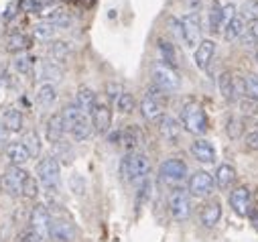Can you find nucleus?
I'll use <instances>...</instances> for the list:
<instances>
[{
	"label": "nucleus",
	"instance_id": "49",
	"mask_svg": "<svg viewBox=\"0 0 258 242\" xmlns=\"http://www.w3.org/2000/svg\"><path fill=\"white\" fill-rule=\"evenodd\" d=\"M244 143H246V147H248L250 151H258V131L248 133L246 139H244Z\"/></svg>",
	"mask_w": 258,
	"mask_h": 242
},
{
	"label": "nucleus",
	"instance_id": "24",
	"mask_svg": "<svg viewBox=\"0 0 258 242\" xmlns=\"http://www.w3.org/2000/svg\"><path fill=\"white\" fill-rule=\"evenodd\" d=\"M244 33H246V21H244L242 15H236V17L230 21V25L224 29V39H226L228 43H234V41L242 39Z\"/></svg>",
	"mask_w": 258,
	"mask_h": 242
},
{
	"label": "nucleus",
	"instance_id": "16",
	"mask_svg": "<svg viewBox=\"0 0 258 242\" xmlns=\"http://www.w3.org/2000/svg\"><path fill=\"white\" fill-rule=\"evenodd\" d=\"M68 129H66V123H63V114L61 112H55L51 114V118L47 120V129H45V137L51 145H57L63 141V137H66Z\"/></svg>",
	"mask_w": 258,
	"mask_h": 242
},
{
	"label": "nucleus",
	"instance_id": "51",
	"mask_svg": "<svg viewBox=\"0 0 258 242\" xmlns=\"http://www.w3.org/2000/svg\"><path fill=\"white\" fill-rule=\"evenodd\" d=\"M9 139H11V133H9V129L0 123V149H7V145H9Z\"/></svg>",
	"mask_w": 258,
	"mask_h": 242
},
{
	"label": "nucleus",
	"instance_id": "46",
	"mask_svg": "<svg viewBox=\"0 0 258 242\" xmlns=\"http://www.w3.org/2000/svg\"><path fill=\"white\" fill-rule=\"evenodd\" d=\"M167 25H169V31L173 33V39L179 41V43H183V25H181V19L171 17Z\"/></svg>",
	"mask_w": 258,
	"mask_h": 242
},
{
	"label": "nucleus",
	"instance_id": "47",
	"mask_svg": "<svg viewBox=\"0 0 258 242\" xmlns=\"http://www.w3.org/2000/svg\"><path fill=\"white\" fill-rule=\"evenodd\" d=\"M242 17H248V19H258V0H246L244 7H242Z\"/></svg>",
	"mask_w": 258,
	"mask_h": 242
},
{
	"label": "nucleus",
	"instance_id": "21",
	"mask_svg": "<svg viewBox=\"0 0 258 242\" xmlns=\"http://www.w3.org/2000/svg\"><path fill=\"white\" fill-rule=\"evenodd\" d=\"M214 184L220 188V190H230L234 184H236V169L228 163H222L218 169H216V175H214Z\"/></svg>",
	"mask_w": 258,
	"mask_h": 242
},
{
	"label": "nucleus",
	"instance_id": "2",
	"mask_svg": "<svg viewBox=\"0 0 258 242\" xmlns=\"http://www.w3.org/2000/svg\"><path fill=\"white\" fill-rule=\"evenodd\" d=\"M181 125L185 131H189L191 135H206L208 131V116L204 112V108L196 102H189L181 108Z\"/></svg>",
	"mask_w": 258,
	"mask_h": 242
},
{
	"label": "nucleus",
	"instance_id": "48",
	"mask_svg": "<svg viewBox=\"0 0 258 242\" xmlns=\"http://www.w3.org/2000/svg\"><path fill=\"white\" fill-rule=\"evenodd\" d=\"M70 186H72L74 194H78V196H82V194L86 192V184H84V179H82L80 175H72V179H70Z\"/></svg>",
	"mask_w": 258,
	"mask_h": 242
},
{
	"label": "nucleus",
	"instance_id": "4",
	"mask_svg": "<svg viewBox=\"0 0 258 242\" xmlns=\"http://www.w3.org/2000/svg\"><path fill=\"white\" fill-rule=\"evenodd\" d=\"M167 96L161 88H157L155 84L147 88V94L141 102V114L147 118V120H155L161 116L163 108H165V102H167Z\"/></svg>",
	"mask_w": 258,
	"mask_h": 242
},
{
	"label": "nucleus",
	"instance_id": "45",
	"mask_svg": "<svg viewBox=\"0 0 258 242\" xmlns=\"http://www.w3.org/2000/svg\"><path fill=\"white\" fill-rule=\"evenodd\" d=\"M210 33L220 35L222 33V17H220V7H214L210 11Z\"/></svg>",
	"mask_w": 258,
	"mask_h": 242
},
{
	"label": "nucleus",
	"instance_id": "13",
	"mask_svg": "<svg viewBox=\"0 0 258 242\" xmlns=\"http://www.w3.org/2000/svg\"><path fill=\"white\" fill-rule=\"evenodd\" d=\"M49 238L53 242H74L76 240V228L72 222L68 220H51V228H49Z\"/></svg>",
	"mask_w": 258,
	"mask_h": 242
},
{
	"label": "nucleus",
	"instance_id": "9",
	"mask_svg": "<svg viewBox=\"0 0 258 242\" xmlns=\"http://www.w3.org/2000/svg\"><path fill=\"white\" fill-rule=\"evenodd\" d=\"M27 171L23 167H9L3 177H0V188H3L9 196H21L23 192V184H25V179H27Z\"/></svg>",
	"mask_w": 258,
	"mask_h": 242
},
{
	"label": "nucleus",
	"instance_id": "53",
	"mask_svg": "<svg viewBox=\"0 0 258 242\" xmlns=\"http://www.w3.org/2000/svg\"><path fill=\"white\" fill-rule=\"evenodd\" d=\"M17 7H19V3H13V5H11L9 9H7V15H5V21H11V19H13L15 15H17V13H15V9H17Z\"/></svg>",
	"mask_w": 258,
	"mask_h": 242
},
{
	"label": "nucleus",
	"instance_id": "54",
	"mask_svg": "<svg viewBox=\"0 0 258 242\" xmlns=\"http://www.w3.org/2000/svg\"><path fill=\"white\" fill-rule=\"evenodd\" d=\"M250 220H252V226H254V230L258 232V212H252V214H250Z\"/></svg>",
	"mask_w": 258,
	"mask_h": 242
},
{
	"label": "nucleus",
	"instance_id": "26",
	"mask_svg": "<svg viewBox=\"0 0 258 242\" xmlns=\"http://www.w3.org/2000/svg\"><path fill=\"white\" fill-rule=\"evenodd\" d=\"M200 218H202V224H204L206 228H214V226L220 222V218H222V204L216 202V200L210 202V204H206Z\"/></svg>",
	"mask_w": 258,
	"mask_h": 242
},
{
	"label": "nucleus",
	"instance_id": "33",
	"mask_svg": "<svg viewBox=\"0 0 258 242\" xmlns=\"http://www.w3.org/2000/svg\"><path fill=\"white\" fill-rule=\"evenodd\" d=\"M21 143H23V147L27 149V153H29L31 157H39V153H41V139H39L37 131H27V133L23 135Z\"/></svg>",
	"mask_w": 258,
	"mask_h": 242
},
{
	"label": "nucleus",
	"instance_id": "17",
	"mask_svg": "<svg viewBox=\"0 0 258 242\" xmlns=\"http://www.w3.org/2000/svg\"><path fill=\"white\" fill-rule=\"evenodd\" d=\"M216 53V43L212 39H204L196 49H193V62L200 70H208L212 64V57Z\"/></svg>",
	"mask_w": 258,
	"mask_h": 242
},
{
	"label": "nucleus",
	"instance_id": "3",
	"mask_svg": "<svg viewBox=\"0 0 258 242\" xmlns=\"http://www.w3.org/2000/svg\"><path fill=\"white\" fill-rule=\"evenodd\" d=\"M153 84L157 88H161L165 94H173L181 88V78L175 68L167 66L163 62H157L153 66Z\"/></svg>",
	"mask_w": 258,
	"mask_h": 242
},
{
	"label": "nucleus",
	"instance_id": "50",
	"mask_svg": "<svg viewBox=\"0 0 258 242\" xmlns=\"http://www.w3.org/2000/svg\"><path fill=\"white\" fill-rule=\"evenodd\" d=\"M122 92H124V90H122L118 84H108V86H106V96H108L110 100H118V96H120Z\"/></svg>",
	"mask_w": 258,
	"mask_h": 242
},
{
	"label": "nucleus",
	"instance_id": "8",
	"mask_svg": "<svg viewBox=\"0 0 258 242\" xmlns=\"http://www.w3.org/2000/svg\"><path fill=\"white\" fill-rule=\"evenodd\" d=\"M159 175H161V179L165 181V184L177 186V184H181V181L187 177V165H185L181 159H175V157L165 159V161L161 163Z\"/></svg>",
	"mask_w": 258,
	"mask_h": 242
},
{
	"label": "nucleus",
	"instance_id": "44",
	"mask_svg": "<svg viewBox=\"0 0 258 242\" xmlns=\"http://www.w3.org/2000/svg\"><path fill=\"white\" fill-rule=\"evenodd\" d=\"M220 17H222V31L230 25V21L236 17V5L226 3L224 7H220Z\"/></svg>",
	"mask_w": 258,
	"mask_h": 242
},
{
	"label": "nucleus",
	"instance_id": "43",
	"mask_svg": "<svg viewBox=\"0 0 258 242\" xmlns=\"http://www.w3.org/2000/svg\"><path fill=\"white\" fill-rule=\"evenodd\" d=\"M242 120L238 118V116H230L228 118V127H226V133H228V137L230 139H238L240 135H242Z\"/></svg>",
	"mask_w": 258,
	"mask_h": 242
},
{
	"label": "nucleus",
	"instance_id": "6",
	"mask_svg": "<svg viewBox=\"0 0 258 242\" xmlns=\"http://www.w3.org/2000/svg\"><path fill=\"white\" fill-rule=\"evenodd\" d=\"M169 214L177 222H185L191 216V194L183 188H175L169 194Z\"/></svg>",
	"mask_w": 258,
	"mask_h": 242
},
{
	"label": "nucleus",
	"instance_id": "31",
	"mask_svg": "<svg viewBox=\"0 0 258 242\" xmlns=\"http://www.w3.org/2000/svg\"><path fill=\"white\" fill-rule=\"evenodd\" d=\"M55 102H57V90H55V86L43 84V86L37 90V104H39L41 108H51Z\"/></svg>",
	"mask_w": 258,
	"mask_h": 242
},
{
	"label": "nucleus",
	"instance_id": "12",
	"mask_svg": "<svg viewBox=\"0 0 258 242\" xmlns=\"http://www.w3.org/2000/svg\"><path fill=\"white\" fill-rule=\"evenodd\" d=\"M63 76H66L63 68L55 62H51V59H43V62L39 64V68H37V80H41L45 84H51V86L63 82Z\"/></svg>",
	"mask_w": 258,
	"mask_h": 242
},
{
	"label": "nucleus",
	"instance_id": "27",
	"mask_svg": "<svg viewBox=\"0 0 258 242\" xmlns=\"http://www.w3.org/2000/svg\"><path fill=\"white\" fill-rule=\"evenodd\" d=\"M33 45L31 37H27L25 33H13L7 37V51L9 53H23V51H29Z\"/></svg>",
	"mask_w": 258,
	"mask_h": 242
},
{
	"label": "nucleus",
	"instance_id": "56",
	"mask_svg": "<svg viewBox=\"0 0 258 242\" xmlns=\"http://www.w3.org/2000/svg\"><path fill=\"white\" fill-rule=\"evenodd\" d=\"M3 90H5V86H3V82H0V98H3Z\"/></svg>",
	"mask_w": 258,
	"mask_h": 242
},
{
	"label": "nucleus",
	"instance_id": "32",
	"mask_svg": "<svg viewBox=\"0 0 258 242\" xmlns=\"http://www.w3.org/2000/svg\"><path fill=\"white\" fill-rule=\"evenodd\" d=\"M159 55H161L163 64H167L171 68H177V51H175V45L171 41H165V39L159 41Z\"/></svg>",
	"mask_w": 258,
	"mask_h": 242
},
{
	"label": "nucleus",
	"instance_id": "40",
	"mask_svg": "<svg viewBox=\"0 0 258 242\" xmlns=\"http://www.w3.org/2000/svg\"><path fill=\"white\" fill-rule=\"evenodd\" d=\"M135 96L131 94V92H122L120 96H118V100H116V110L120 112V114H131L133 110H135Z\"/></svg>",
	"mask_w": 258,
	"mask_h": 242
},
{
	"label": "nucleus",
	"instance_id": "34",
	"mask_svg": "<svg viewBox=\"0 0 258 242\" xmlns=\"http://www.w3.org/2000/svg\"><path fill=\"white\" fill-rule=\"evenodd\" d=\"M35 64H37V59L31 57V55H17V57H15V62H13V68H15L17 74H21V76H29V74H33Z\"/></svg>",
	"mask_w": 258,
	"mask_h": 242
},
{
	"label": "nucleus",
	"instance_id": "11",
	"mask_svg": "<svg viewBox=\"0 0 258 242\" xmlns=\"http://www.w3.org/2000/svg\"><path fill=\"white\" fill-rule=\"evenodd\" d=\"M214 175L208 171H196L189 179V194L196 198H206L214 192Z\"/></svg>",
	"mask_w": 258,
	"mask_h": 242
},
{
	"label": "nucleus",
	"instance_id": "36",
	"mask_svg": "<svg viewBox=\"0 0 258 242\" xmlns=\"http://www.w3.org/2000/svg\"><path fill=\"white\" fill-rule=\"evenodd\" d=\"M61 114H63V123H66V129H68V131L78 123V120H80L82 116H86V114L76 106V102H74V104H68L66 108H63V112H61Z\"/></svg>",
	"mask_w": 258,
	"mask_h": 242
},
{
	"label": "nucleus",
	"instance_id": "10",
	"mask_svg": "<svg viewBox=\"0 0 258 242\" xmlns=\"http://www.w3.org/2000/svg\"><path fill=\"white\" fill-rule=\"evenodd\" d=\"M31 228H33V234H35L39 240H47V238H49L51 216H49L47 206L37 204V206L33 208V212H31Z\"/></svg>",
	"mask_w": 258,
	"mask_h": 242
},
{
	"label": "nucleus",
	"instance_id": "5",
	"mask_svg": "<svg viewBox=\"0 0 258 242\" xmlns=\"http://www.w3.org/2000/svg\"><path fill=\"white\" fill-rule=\"evenodd\" d=\"M37 181L47 190H57L61 181V165L55 157H45L37 165Z\"/></svg>",
	"mask_w": 258,
	"mask_h": 242
},
{
	"label": "nucleus",
	"instance_id": "38",
	"mask_svg": "<svg viewBox=\"0 0 258 242\" xmlns=\"http://www.w3.org/2000/svg\"><path fill=\"white\" fill-rule=\"evenodd\" d=\"M57 31H59V29H57L55 25L47 23V21H41V23H37V25H35V29H33L35 37H37V39H41V41H49V39H53Z\"/></svg>",
	"mask_w": 258,
	"mask_h": 242
},
{
	"label": "nucleus",
	"instance_id": "14",
	"mask_svg": "<svg viewBox=\"0 0 258 242\" xmlns=\"http://www.w3.org/2000/svg\"><path fill=\"white\" fill-rule=\"evenodd\" d=\"M90 120H92V127H94L96 133L108 135V131L112 127V110H110V106L108 104H96Z\"/></svg>",
	"mask_w": 258,
	"mask_h": 242
},
{
	"label": "nucleus",
	"instance_id": "15",
	"mask_svg": "<svg viewBox=\"0 0 258 242\" xmlns=\"http://www.w3.org/2000/svg\"><path fill=\"white\" fill-rule=\"evenodd\" d=\"M230 206L234 210V214H238L240 218L250 214V190L246 186H238L232 194H230Z\"/></svg>",
	"mask_w": 258,
	"mask_h": 242
},
{
	"label": "nucleus",
	"instance_id": "29",
	"mask_svg": "<svg viewBox=\"0 0 258 242\" xmlns=\"http://www.w3.org/2000/svg\"><path fill=\"white\" fill-rule=\"evenodd\" d=\"M92 131H94V127H92L90 116H82V118L78 120V123L70 129V135L74 137V141L82 143V141H88V139L92 137Z\"/></svg>",
	"mask_w": 258,
	"mask_h": 242
},
{
	"label": "nucleus",
	"instance_id": "39",
	"mask_svg": "<svg viewBox=\"0 0 258 242\" xmlns=\"http://www.w3.org/2000/svg\"><path fill=\"white\" fill-rule=\"evenodd\" d=\"M242 39H244L246 47L258 51V19H254V21H250V25H246V33Z\"/></svg>",
	"mask_w": 258,
	"mask_h": 242
},
{
	"label": "nucleus",
	"instance_id": "7",
	"mask_svg": "<svg viewBox=\"0 0 258 242\" xmlns=\"http://www.w3.org/2000/svg\"><path fill=\"white\" fill-rule=\"evenodd\" d=\"M183 25V43L189 49H196L202 43V19L200 13H187L181 17Z\"/></svg>",
	"mask_w": 258,
	"mask_h": 242
},
{
	"label": "nucleus",
	"instance_id": "30",
	"mask_svg": "<svg viewBox=\"0 0 258 242\" xmlns=\"http://www.w3.org/2000/svg\"><path fill=\"white\" fill-rule=\"evenodd\" d=\"M45 21L55 25L57 29H68L72 25V17L68 11H63V9H53V11H47L45 13Z\"/></svg>",
	"mask_w": 258,
	"mask_h": 242
},
{
	"label": "nucleus",
	"instance_id": "41",
	"mask_svg": "<svg viewBox=\"0 0 258 242\" xmlns=\"http://www.w3.org/2000/svg\"><path fill=\"white\" fill-rule=\"evenodd\" d=\"M21 196H25V198H29V200H35V198L39 196V181H37L33 175H27L25 184H23Z\"/></svg>",
	"mask_w": 258,
	"mask_h": 242
},
{
	"label": "nucleus",
	"instance_id": "57",
	"mask_svg": "<svg viewBox=\"0 0 258 242\" xmlns=\"http://www.w3.org/2000/svg\"><path fill=\"white\" fill-rule=\"evenodd\" d=\"M256 62H258V51H256Z\"/></svg>",
	"mask_w": 258,
	"mask_h": 242
},
{
	"label": "nucleus",
	"instance_id": "28",
	"mask_svg": "<svg viewBox=\"0 0 258 242\" xmlns=\"http://www.w3.org/2000/svg\"><path fill=\"white\" fill-rule=\"evenodd\" d=\"M23 112L19 108H7L3 114V125L9 129V133H21L23 131Z\"/></svg>",
	"mask_w": 258,
	"mask_h": 242
},
{
	"label": "nucleus",
	"instance_id": "55",
	"mask_svg": "<svg viewBox=\"0 0 258 242\" xmlns=\"http://www.w3.org/2000/svg\"><path fill=\"white\" fill-rule=\"evenodd\" d=\"M23 242H41V240H39V238H37V236H35L33 232H29V234H27V236L23 238Z\"/></svg>",
	"mask_w": 258,
	"mask_h": 242
},
{
	"label": "nucleus",
	"instance_id": "18",
	"mask_svg": "<svg viewBox=\"0 0 258 242\" xmlns=\"http://www.w3.org/2000/svg\"><path fill=\"white\" fill-rule=\"evenodd\" d=\"M191 155L196 157L200 163H206V165H212L216 163V149L210 141L206 139H198V141H193L191 145Z\"/></svg>",
	"mask_w": 258,
	"mask_h": 242
},
{
	"label": "nucleus",
	"instance_id": "52",
	"mask_svg": "<svg viewBox=\"0 0 258 242\" xmlns=\"http://www.w3.org/2000/svg\"><path fill=\"white\" fill-rule=\"evenodd\" d=\"M189 5V13H198V9L202 7V0H185Z\"/></svg>",
	"mask_w": 258,
	"mask_h": 242
},
{
	"label": "nucleus",
	"instance_id": "37",
	"mask_svg": "<svg viewBox=\"0 0 258 242\" xmlns=\"http://www.w3.org/2000/svg\"><path fill=\"white\" fill-rule=\"evenodd\" d=\"M27 13H33V15H45L47 9L55 7V0H27L23 5Z\"/></svg>",
	"mask_w": 258,
	"mask_h": 242
},
{
	"label": "nucleus",
	"instance_id": "23",
	"mask_svg": "<svg viewBox=\"0 0 258 242\" xmlns=\"http://www.w3.org/2000/svg\"><path fill=\"white\" fill-rule=\"evenodd\" d=\"M47 53H49L51 62H55V64L61 66V64L68 62V57H70V53H72V47H70L68 41H51Z\"/></svg>",
	"mask_w": 258,
	"mask_h": 242
},
{
	"label": "nucleus",
	"instance_id": "22",
	"mask_svg": "<svg viewBox=\"0 0 258 242\" xmlns=\"http://www.w3.org/2000/svg\"><path fill=\"white\" fill-rule=\"evenodd\" d=\"M5 153H7V159L11 161L13 167H23L31 159V155L27 153V149L23 147V143H9L7 149H5Z\"/></svg>",
	"mask_w": 258,
	"mask_h": 242
},
{
	"label": "nucleus",
	"instance_id": "25",
	"mask_svg": "<svg viewBox=\"0 0 258 242\" xmlns=\"http://www.w3.org/2000/svg\"><path fill=\"white\" fill-rule=\"evenodd\" d=\"M218 88H220V94L226 102L236 100V78L232 76V72H222V76L218 80Z\"/></svg>",
	"mask_w": 258,
	"mask_h": 242
},
{
	"label": "nucleus",
	"instance_id": "42",
	"mask_svg": "<svg viewBox=\"0 0 258 242\" xmlns=\"http://www.w3.org/2000/svg\"><path fill=\"white\" fill-rule=\"evenodd\" d=\"M153 194V184H151V179H143L141 181V190H139V196H137V208H143V204L151 198Z\"/></svg>",
	"mask_w": 258,
	"mask_h": 242
},
{
	"label": "nucleus",
	"instance_id": "20",
	"mask_svg": "<svg viewBox=\"0 0 258 242\" xmlns=\"http://www.w3.org/2000/svg\"><path fill=\"white\" fill-rule=\"evenodd\" d=\"M96 104H98L96 92H94L92 88H88V86H82V88L78 90V94H76V106H78L86 116H92Z\"/></svg>",
	"mask_w": 258,
	"mask_h": 242
},
{
	"label": "nucleus",
	"instance_id": "35",
	"mask_svg": "<svg viewBox=\"0 0 258 242\" xmlns=\"http://www.w3.org/2000/svg\"><path fill=\"white\" fill-rule=\"evenodd\" d=\"M242 86H244V96L250 102H256L258 104V76L256 74H248L242 80Z\"/></svg>",
	"mask_w": 258,
	"mask_h": 242
},
{
	"label": "nucleus",
	"instance_id": "19",
	"mask_svg": "<svg viewBox=\"0 0 258 242\" xmlns=\"http://www.w3.org/2000/svg\"><path fill=\"white\" fill-rule=\"evenodd\" d=\"M159 133L165 141L175 143L181 137V125L173 116H159Z\"/></svg>",
	"mask_w": 258,
	"mask_h": 242
},
{
	"label": "nucleus",
	"instance_id": "1",
	"mask_svg": "<svg viewBox=\"0 0 258 242\" xmlns=\"http://www.w3.org/2000/svg\"><path fill=\"white\" fill-rule=\"evenodd\" d=\"M149 171H151V161L143 151H131L120 161V175L126 184H135V181L147 179Z\"/></svg>",
	"mask_w": 258,
	"mask_h": 242
}]
</instances>
